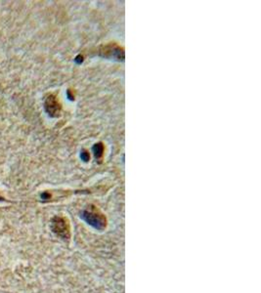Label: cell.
I'll list each match as a JSON object with an SVG mask.
<instances>
[{
	"label": "cell",
	"mask_w": 261,
	"mask_h": 293,
	"mask_svg": "<svg viewBox=\"0 0 261 293\" xmlns=\"http://www.w3.org/2000/svg\"><path fill=\"white\" fill-rule=\"evenodd\" d=\"M101 52V56L106 57V58H113L116 60H124L125 57V52L124 50L119 47V46H113V45H109L104 47V49Z\"/></svg>",
	"instance_id": "1"
},
{
	"label": "cell",
	"mask_w": 261,
	"mask_h": 293,
	"mask_svg": "<svg viewBox=\"0 0 261 293\" xmlns=\"http://www.w3.org/2000/svg\"><path fill=\"white\" fill-rule=\"evenodd\" d=\"M52 229H53L54 233H56L61 236H67V234H68L67 224H66L65 219L60 218V217H56L53 219Z\"/></svg>",
	"instance_id": "2"
},
{
	"label": "cell",
	"mask_w": 261,
	"mask_h": 293,
	"mask_svg": "<svg viewBox=\"0 0 261 293\" xmlns=\"http://www.w3.org/2000/svg\"><path fill=\"white\" fill-rule=\"evenodd\" d=\"M82 217L88 222V224L93 225L96 228H99L101 225L104 226V219L101 215L92 211H84Z\"/></svg>",
	"instance_id": "3"
},
{
	"label": "cell",
	"mask_w": 261,
	"mask_h": 293,
	"mask_svg": "<svg viewBox=\"0 0 261 293\" xmlns=\"http://www.w3.org/2000/svg\"><path fill=\"white\" fill-rule=\"evenodd\" d=\"M45 109L49 116L56 117L60 112V105L58 104L55 97L50 96L45 102Z\"/></svg>",
	"instance_id": "4"
},
{
	"label": "cell",
	"mask_w": 261,
	"mask_h": 293,
	"mask_svg": "<svg viewBox=\"0 0 261 293\" xmlns=\"http://www.w3.org/2000/svg\"><path fill=\"white\" fill-rule=\"evenodd\" d=\"M93 152H94V155L96 157V159H99L103 156V152H104V147L101 143H98V144H95V146L93 147Z\"/></svg>",
	"instance_id": "5"
},
{
	"label": "cell",
	"mask_w": 261,
	"mask_h": 293,
	"mask_svg": "<svg viewBox=\"0 0 261 293\" xmlns=\"http://www.w3.org/2000/svg\"><path fill=\"white\" fill-rule=\"evenodd\" d=\"M80 158H81L82 161H84V162H88L89 159H90V156H89V154H88L86 151H82V153L80 154Z\"/></svg>",
	"instance_id": "6"
}]
</instances>
